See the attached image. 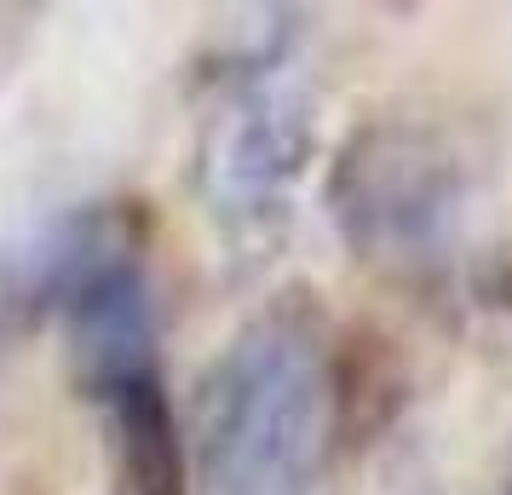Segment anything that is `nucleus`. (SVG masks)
I'll return each mask as SVG.
<instances>
[{
	"mask_svg": "<svg viewBox=\"0 0 512 495\" xmlns=\"http://www.w3.org/2000/svg\"><path fill=\"white\" fill-rule=\"evenodd\" d=\"M340 421L323 323L271 306L219 346L190 398V495H311Z\"/></svg>",
	"mask_w": 512,
	"mask_h": 495,
	"instance_id": "nucleus-1",
	"label": "nucleus"
},
{
	"mask_svg": "<svg viewBox=\"0 0 512 495\" xmlns=\"http://www.w3.org/2000/svg\"><path fill=\"white\" fill-rule=\"evenodd\" d=\"M311 93L282 58H254L219 87L196 139V190L231 236L271 231L311 162Z\"/></svg>",
	"mask_w": 512,
	"mask_h": 495,
	"instance_id": "nucleus-2",
	"label": "nucleus"
},
{
	"mask_svg": "<svg viewBox=\"0 0 512 495\" xmlns=\"http://www.w3.org/2000/svg\"><path fill=\"white\" fill-rule=\"evenodd\" d=\"M334 219L363 260L415 265L432 260L455 231L461 208V167L432 139L380 127L351 144L334 167Z\"/></svg>",
	"mask_w": 512,
	"mask_h": 495,
	"instance_id": "nucleus-3",
	"label": "nucleus"
}]
</instances>
